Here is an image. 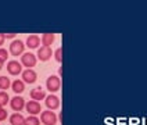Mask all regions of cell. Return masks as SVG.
<instances>
[{
    "label": "cell",
    "mask_w": 147,
    "mask_h": 125,
    "mask_svg": "<svg viewBox=\"0 0 147 125\" xmlns=\"http://www.w3.org/2000/svg\"><path fill=\"white\" fill-rule=\"evenodd\" d=\"M57 121H58L57 114H54L51 110L40 113V122L43 125H56Z\"/></svg>",
    "instance_id": "obj_1"
},
{
    "label": "cell",
    "mask_w": 147,
    "mask_h": 125,
    "mask_svg": "<svg viewBox=\"0 0 147 125\" xmlns=\"http://www.w3.org/2000/svg\"><path fill=\"white\" fill-rule=\"evenodd\" d=\"M60 86H61V81L57 75H51L47 78L46 81V88L49 92H58L60 91Z\"/></svg>",
    "instance_id": "obj_2"
},
{
    "label": "cell",
    "mask_w": 147,
    "mask_h": 125,
    "mask_svg": "<svg viewBox=\"0 0 147 125\" xmlns=\"http://www.w3.org/2000/svg\"><path fill=\"white\" fill-rule=\"evenodd\" d=\"M36 63H38V58L35 54L32 53H24L22 54V58H21V64L26 68H33V67L36 66Z\"/></svg>",
    "instance_id": "obj_3"
},
{
    "label": "cell",
    "mask_w": 147,
    "mask_h": 125,
    "mask_svg": "<svg viewBox=\"0 0 147 125\" xmlns=\"http://www.w3.org/2000/svg\"><path fill=\"white\" fill-rule=\"evenodd\" d=\"M24 50H25V43L22 41H14L11 45H10V53L13 56H20V54H24Z\"/></svg>",
    "instance_id": "obj_4"
},
{
    "label": "cell",
    "mask_w": 147,
    "mask_h": 125,
    "mask_svg": "<svg viewBox=\"0 0 147 125\" xmlns=\"http://www.w3.org/2000/svg\"><path fill=\"white\" fill-rule=\"evenodd\" d=\"M25 108H26L28 114H31V116H38V114H40L42 113L40 103H38L36 100H31V101H28V103L25 104Z\"/></svg>",
    "instance_id": "obj_5"
},
{
    "label": "cell",
    "mask_w": 147,
    "mask_h": 125,
    "mask_svg": "<svg viewBox=\"0 0 147 125\" xmlns=\"http://www.w3.org/2000/svg\"><path fill=\"white\" fill-rule=\"evenodd\" d=\"M7 71L10 75L22 74V64L16 61V60H11V61H8V64H7Z\"/></svg>",
    "instance_id": "obj_6"
},
{
    "label": "cell",
    "mask_w": 147,
    "mask_h": 125,
    "mask_svg": "<svg viewBox=\"0 0 147 125\" xmlns=\"http://www.w3.org/2000/svg\"><path fill=\"white\" fill-rule=\"evenodd\" d=\"M25 100L21 97V96H14L13 99L10 100V106H11V108L14 110V111H17V113H20L21 110H24L25 108Z\"/></svg>",
    "instance_id": "obj_7"
},
{
    "label": "cell",
    "mask_w": 147,
    "mask_h": 125,
    "mask_svg": "<svg viewBox=\"0 0 147 125\" xmlns=\"http://www.w3.org/2000/svg\"><path fill=\"white\" fill-rule=\"evenodd\" d=\"M21 75H22V81H24L25 83H33V82H36V79H38L36 72H35L33 70H31V68L24 70Z\"/></svg>",
    "instance_id": "obj_8"
},
{
    "label": "cell",
    "mask_w": 147,
    "mask_h": 125,
    "mask_svg": "<svg viewBox=\"0 0 147 125\" xmlns=\"http://www.w3.org/2000/svg\"><path fill=\"white\" fill-rule=\"evenodd\" d=\"M45 101H46V107L49 108V110H57L58 107H60V99H58L56 95H50V96H46V99H45Z\"/></svg>",
    "instance_id": "obj_9"
},
{
    "label": "cell",
    "mask_w": 147,
    "mask_h": 125,
    "mask_svg": "<svg viewBox=\"0 0 147 125\" xmlns=\"http://www.w3.org/2000/svg\"><path fill=\"white\" fill-rule=\"evenodd\" d=\"M51 54H53L51 49H50V47H46V46H43V47H40V49L38 50V58H39L40 61H47V60H50Z\"/></svg>",
    "instance_id": "obj_10"
},
{
    "label": "cell",
    "mask_w": 147,
    "mask_h": 125,
    "mask_svg": "<svg viewBox=\"0 0 147 125\" xmlns=\"http://www.w3.org/2000/svg\"><path fill=\"white\" fill-rule=\"evenodd\" d=\"M31 97H32V100L40 101V100L46 99V93H45V92H43V89L39 86V88H35V89H32V91H31Z\"/></svg>",
    "instance_id": "obj_11"
},
{
    "label": "cell",
    "mask_w": 147,
    "mask_h": 125,
    "mask_svg": "<svg viewBox=\"0 0 147 125\" xmlns=\"http://www.w3.org/2000/svg\"><path fill=\"white\" fill-rule=\"evenodd\" d=\"M39 45H40V38H39L38 35H31V36H28V39H26V46H28L29 49H36V47H39Z\"/></svg>",
    "instance_id": "obj_12"
},
{
    "label": "cell",
    "mask_w": 147,
    "mask_h": 125,
    "mask_svg": "<svg viewBox=\"0 0 147 125\" xmlns=\"http://www.w3.org/2000/svg\"><path fill=\"white\" fill-rule=\"evenodd\" d=\"M54 41H56V35L54 33H43L42 35V45L46 46V47L51 46L54 43Z\"/></svg>",
    "instance_id": "obj_13"
},
{
    "label": "cell",
    "mask_w": 147,
    "mask_h": 125,
    "mask_svg": "<svg viewBox=\"0 0 147 125\" xmlns=\"http://www.w3.org/2000/svg\"><path fill=\"white\" fill-rule=\"evenodd\" d=\"M10 125H25V118L22 114H11L10 116Z\"/></svg>",
    "instance_id": "obj_14"
},
{
    "label": "cell",
    "mask_w": 147,
    "mask_h": 125,
    "mask_svg": "<svg viewBox=\"0 0 147 125\" xmlns=\"http://www.w3.org/2000/svg\"><path fill=\"white\" fill-rule=\"evenodd\" d=\"M11 89H13V92H16V93H22V92L25 91V82L21 79H16V81H13V83H11Z\"/></svg>",
    "instance_id": "obj_15"
},
{
    "label": "cell",
    "mask_w": 147,
    "mask_h": 125,
    "mask_svg": "<svg viewBox=\"0 0 147 125\" xmlns=\"http://www.w3.org/2000/svg\"><path fill=\"white\" fill-rule=\"evenodd\" d=\"M8 88H11V81L7 76H0V89L1 91H7Z\"/></svg>",
    "instance_id": "obj_16"
},
{
    "label": "cell",
    "mask_w": 147,
    "mask_h": 125,
    "mask_svg": "<svg viewBox=\"0 0 147 125\" xmlns=\"http://www.w3.org/2000/svg\"><path fill=\"white\" fill-rule=\"evenodd\" d=\"M25 125H40V120L36 116H29L25 118Z\"/></svg>",
    "instance_id": "obj_17"
},
{
    "label": "cell",
    "mask_w": 147,
    "mask_h": 125,
    "mask_svg": "<svg viewBox=\"0 0 147 125\" xmlns=\"http://www.w3.org/2000/svg\"><path fill=\"white\" fill-rule=\"evenodd\" d=\"M8 101H10V97H8V95L6 92H0V106L3 107V106H6Z\"/></svg>",
    "instance_id": "obj_18"
},
{
    "label": "cell",
    "mask_w": 147,
    "mask_h": 125,
    "mask_svg": "<svg viewBox=\"0 0 147 125\" xmlns=\"http://www.w3.org/2000/svg\"><path fill=\"white\" fill-rule=\"evenodd\" d=\"M7 58H8V51L6 49H0V60L7 61Z\"/></svg>",
    "instance_id": "obj_19"
},
{
    "label": "cell",
    "mask_w": 147,
    "mask_h": 125,
    "mask_svg": "<svg viewBox=\"0 0 147 125\" xmlns=\"http://www.w3.org/2000/svg\"><path fill=\"white\" fill-rule=\"evenodd\" d=\"M61 54H63V50H61V49H57V50H56V53H54V57H56V61H58V63H61V60H63V57H61Z\"/></svg>",
    "instance_id": "obj_20"
},
{
    "label": "cell",
    "mask_w": 147,
    "mask_h": 125,
    "mask_svg": "<svg viewBox=\"0 0 147 125\" xmlns=\"http://www.w3.org/2000/svg\"><path fill=\"white\" fill-rule=\"evenodd\" d=\"M7 118V111L4 108H0V121H4Z\"/></svg>",
    "instance_id": "obj_21"
},
{
    "label": "cell",
    "mask_w": 147,
    "mask_h": 125,
    "mask_svg": "<svg viewBox=\"0 0 147 125\" xmlns=\"http://www.w3.org/2000/svg\"><path fill=\"white\" fill-rule=\"evenodd\" d=\"M4 36H6V39H13L17 36V33H4Z\"/></svg>",
    "instance_id": "obj_22"
},
{
    "label": "cell",
    "mask_w": 147,
    "mask_h": 125,
    "mask_svg": "<svg viewBox=\"0 0 147 125\" xmlns=\"http://www.w3.org/2000/svg\"><path fill=\"white\" fill-rule=\"evenodd\" d=\"M4 41H6V36H4V33H0V46L4 43Z\"/></svg>",
    "instance_id": "obj_23"
},
{
    "label": "cell",
    "mask_w": 147,
    "mask_h": 125,
    "mask_svg": "<svg viewBox=\"0 0 147 125\" xmlns=\"http://www.w3.org/2000/svg\"><path fill=\"white\" fill-rule=\"evenodd\" d=\"M3 64H4V61H3V60H0V70L3 68Z\"/></svg>",
    "instance_id": "obj_24"
},
{
    "label": "cell",
    "mask_w": 147,
    "mask_h": 125,
    "mask_svg": "<svg viewBox=\"0 0 147 125\" xmlns=\"http://www.w3.org/2000/svg\"><path fill=\"white\" fill-rule=\"evenodd\" d=\"M0 108H3V107H1V106H0Z\"/></svg>",
    "instance_id": "obj_25"
}]
</instances>
